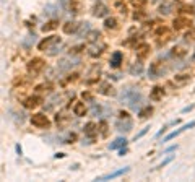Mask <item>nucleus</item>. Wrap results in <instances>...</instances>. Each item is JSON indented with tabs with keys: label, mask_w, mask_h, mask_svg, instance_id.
Here are the masks:
<instances>
[{
	"label": "nucleus",
	"mask_w": 195,
	"mask_h": 182,
	"mask_svg": "<svg viewBox=\"0 0 195 182\" xmlns=\"http://www.w3.org/2000/svg\"><path fill=\"white\" fill-rule=\"evenodd\" d=\"M104 28L106 29H109V31H117L119 29V21H117V18H106L104 20Z\"/></svg>",
	"instance_id": "20"
},
{
	"label": "nucleus",
	"mask_w": 195,
	"mask_h": 182,
	"mask_svg": "<svg viewBox=\"0 0 195 182\" xmlns=\"http://www.w3.org/2000/svg\"><path fill=\"white\" fill-rule=\"evenodd\" d=\"M29 122H31V125H34L36 128H44V130L50 128V125H52V122L49 120V117H47L46 114H42V112L33 114V116L29 117Z\"/></svg>",
	"instance_id": "1"
},
{
	"label": "nucleus",
	"mask_w": 195,
	"mask_h": 182,
	"mask_svg": "<svg viewBox=\"0 0 195 182\" xmlns=\"http://www.w3.org/2000/svg\"><path fill=\"white\" fill-rule=\"evenodd\" d=\"M57 44H60V37L59 36H49V37H44L39 44H37V50L41 52H46V50H50L52 47H55Z\"/></svg>",
	"instance_id": "4"
},
{
	"label": "nucleus",
	"mask_w": 195,
	"mask_h": 182,
	"mask_svg": "<svg viewBox=\"0 0 195 182\" xmlns=\"http://www.w3.org/2000/svg\"><path fill=\"white\" fill-rule=\"evenodd\" d=\"M164 94H166V91H164V88L159 86V85H156V86L151 88V91H150V99L151 101H161L163 98H164Z\"/></svg>",
	"instance_id": "11"
},
{
	"label": "nucleus",
	"mask_w": 195,
	"mask_h": 182,
	"mask_svg": "<svg viewBox=\"0 0 195 182\" xmlns=\"http://www.w3.org/2000/svg\"><path fill=\"white\" fill-rule=\"evenodd\" d=\"M141 72H143V65H141L140 62H138V63H135L133 67H130V73H132V75H135V73H137V75H140Z\"/></svg>",
	"instance_id": "33"
},
{
	"label": "nucleus",
	"mask_w": 195,
	"mask_h": 182,
	"mask_svg": "<svg viewBox=\"0 0 195 182\" xmlns=\"http://www.w3.org/2000/svg\"><path fill=\"white\" fill-rule=\"evenodd\" d=\"M73 116H76V117L86 116V106H85L83 101H78V103L73 104Z\"/></svg>",
	"instance_id": "18"
},
{
	"label": "nucleus",
	"mask_w": 195,
	"mask_h": 182,
	"mask_svg": "<svg viewBox=\"0 0 195 182\" xmlns=\"http://www.w3.org/2000/svg\"><path fill=\"white\" fill-rule=\"evenodd\" d=\"M119 119H130V114L127 111H121L119 112Z\"/></svg>",
	"instance_id": "41"
},
{
	"label": "nucleus",
	"mask_w": 195,
	"mask_h": 182,
	"mask_svg": "<svg viewBox=\"0 0 195 182\" xmlns=\"http://www.w3.org/2000/svg\"><path fill=\"white\" fill-rule=\"evenodd\" d=\"M72 122V117L63 114V112H57V116H55V124H57L59 128H65L67 125Z\"/></svg>",
	"instance_id": "16"
},
{
	"label": "nucleus",
	"mask_w": 195,
	"mask_h": 182,
	"mask_svg": "<svg viewBox=\"0 0 195 182\" xmlns=\"http://www.w3.org/2000/svg\"><path fill=\"white\" fill-rule=\"evenodd\" d=\"M81 98H83L85 101H90V103L93 101V94L90 91H83V93H81Z\"/></svg>",
	"instance_id": "37"
},
{
	"label": "nucleus",
	"mask_w": 195,
	"mask_h": 182,
	"mask_svg": "<svg viewBox=\"0 0 195 182\" xmlns=\"http://www.w3.org/2000/svg\"><path fill=\"white\" fill-rule=\"evenodd\" d=\"M83 49H85V46H73V47L70 49V52L72 54H80Z\"/></svg>",
	"instance_id": "39"
},
{
	"label": "nucleus",
	"mask_w": 195,
	"mask_h": 182,
	"mask_svg": "<svg viewBox=\"0 0 195 182\" xmlns=\"http://www.w3.org/2000/svg\"><path fill=\"white\" fill-rule=\"evenodd\" d=\"M184 37H185L187 41H195V28H189V31L185 33Z\"/></svg>",
	"instance_id": "36"
},
{
	"label": "nucleus",
	"mask_w": 195,
	"mask_h": 182,
	"mask_svg": "<svg viewBox=\"0 0 195 182\" xmlns=\"http://www.w3.org/2000/svg\"><path fill=\"white\" fill-rule=\"evenodd\" d=\"M98 127H99V133L104 136V138H106V136H107V133H109V125H107V122H106V120H101Z\"/></svg>",
	"instance_id": "31"
},
{
	"label": "nucleus",
	"mask_w": 195,
	"mask_h": 182,
	"mask_svg": "<svg viewBox=\"0 0 195 182\" xmlns=\"http://www.w3.org/2000/svg\"><path fill=\"white\" fill-rule=\"evenodd\" d=\"M116 127H117V130H121V132H129V130H132V120L130 119H127L125 120V124H122L121 120L116 124Z\"/></svg>",
	"instance_id": "28"
},
{
	"label": "nucleus",
	"mask_w": 195,
	"mask_h": 182,
	"mask_svg": "<svg viewBox=\"0 0 195 182\" xmlns=\"http://www.w3.org/2000/svg\"><path fill=\"white\" fill-rule=\"evenodd\" d=\"M172 159H174V156H169V158H166V159H164V161H163L161 164L158 166V168H164V166H166V164H169V163L172 161Z\"/></svg>",
	"instance_id": "42"
},
{
	"label": "nucleus",
	"mask_w": 195,
	"mask_h": 182,
	"mask_svg": "<svg viewBox=\"0 0 195 182\" xmlns=\"http://www.w3.org/2000/svg\"><path fill=\"white\" fill-rule=\"evenodd\" d=\"M122 60H124V54H122L121 50H116L111 57V67L112 68H117V67H121Z\"/></svg>",
	"instance_id": "19"
},
{
	"label": "nucleus",
	"mask_w": 195,
	"mask_h": 182,
	"mask_svg": "<svg viewBox=\"0 0 195 182\" xmlns=\"http://www.w3.org/2000/svg\"><path fill=\"white\" fill-rule=\"evenodd\" d=\"M44 68H46V60L41 57H33L26 63V70L29 75H39Z\"/></svg>",
	"instance_id": "2"
},
{
	"label": "nucleus",
	"mask_w": 195,
	"mask_h": 182,
	"mask_svg": "<svg viewBox=\"0 0 195 182\" xmlns=\"http://www.w3.org/2000/svg\"><path fill=\"white\" fill-rule=\"evenodd\" d=\"M98 93H99V94H104V96H116V88L112 86L111 83L103 81L99 86H98Z\"/></svg>",
	"instance_id": "12"
},
{
	"label": "nucleus",
	"mask_w": 195,
	"mask_h": 182,
	"mask_svg": "<svg viewBox=\"0 0 195 182\" xmlns=\"http://www.w3.org/2000/svg\"><path fill=\"white\" fill-rule=\"evenodd\" d=\"M148 130H150V127H145V128H143V130H141V132H140V133H137V135H135V138H133V141H137V140H140V138H141V136H143V135H145V133H146V132H148Z\"/></svg>",
	"instance_id": "40"
},
{
	"label": "nucleus",
	"mask_w": 195,
	"mask_h": 182,
	"mask_svg": "<svg viewBox=\"0 0 195 182\" xmlns=\"http://www.w3.org/2000/svg\"><path fill=\"white\" fill-rule=\"evenodd\" d=\"M194 108H195V104H192V106H187V108L182 109V112H189V111H192Z\"/></svg>",
	"instance_id": "43"
},
{
	"label": "nucleus",
	"mask_w": 195,
	"mask_h": 182,
	"mask_svg": "<svg viewBox=\"0 0 195 182\" xmlns=\"http://www.w3.org/2000/svg\"><path fill=\"white\" fill-rule=\"evenodd\" d=\"M172 25H174L176 31H182V29L192 28V21H190V18H189V17H177V18H174Z\"/></svg>",
	"instance_id": "7"
},
{
	"label": "nucleus",
	"mask_w": 195,
	"mask_h": 182,
	"mask_svg": "<svg viewBox=\"0 0 195 182\" xmlns=\"http://www.w3.org/2000/svg\"><path fill=\"white\" fill-rule=\"evenodd\" d=\"M86 39H88V42H98L101 39V33L98 29H91V31L86 34Z\"/></svg>",
	"instance_id": "27"
},
{
	"label": "nucleus",
	"mask_w": 195,
	"mask_h": 182,
	"mask_svg": "<svg viewBox=\"0 0 195 182\" xmlns=\"http://www.w3.org/2000/svg\"><path fill=\"white\" fill-rule=\"evenodd\" d=\"M93 15H94L96 18H104V17L109 15V8L103 3V2H98V3L94 5V8H93Z\"/></svg>",
	"instance_id": "14"
},
{
	"label": "nucleus",
	"mask_w": 195,
	"mask_h": 182,
	"mask_svg": "<svg viewBox=\"0 0 195 182\" xmlns=\"http://www.w3.org/2000/svg\"><path fill=\"white\" fill-rule=\"evenodd\" d=\"M179 12L182 13V15H190V17H194L195 7L194 5H181V7H179Z\"/></svg>",
	"instance_id": "30"
},
{
	"label": "nucleus",
	"mask_w": 195,
	"mask_h": 182,
	"mask_svg": "<svg viewBox=\"0 0 195 182\" xmlns=\"http://www.w3.org/2000/svg\"><path fill=\"white\" fill-rule=\"evenodd\" d=\"M146 2H148V0H130V3H132L135 8H143L146 5Z\"/></svg>",
	"instance_id": "35"
},
{
	"label": "nucleus",
	"mask_w": 195,
	"mask_h": 182,
	"mask_svg": "<svg viewBox=\"0 0 195 182\" xmlns=\"http://www.w3.org/2000/svg\"><path fill=\"white\" fill-rule=\"evenodd\" d=\"M73 141H76V133H70V135L63 140V143H73Z\"/></svg>",
	"instance_id": "38"
},
{
	"label": "nucleus",
	"mask_w": 195,
	"mask_h": 182,
	"mask_svg": "<svg viewBox=\"0 0 195 182\" xmlns=\"http://www.w3.org/2000/svg\"><path fill=\"white\" fill-rule=\"evenodd\" d=\"M166 72H167V67H164V62L156 60V62H153L151 65H150L148 77H150V78H159V77H163Z\"/></svg>",
	"instance_id": "3"
},
{
	"label": "nucleus",
	"mask_w": 195,
	"mask_h": 182,
	"mask_svg": "<svg viewBox=\"0 0 195 182\" xmlns=\"http://www.w3.org/2000/svg\"><path fill=\"white\" fill-rule=\"evenodd\" d=\"M59 28V20H49L46 25H42V33H49V31H54Z\"/></svg>",
	"instance_id": "21"
},
{
	"label": "nucleus",
	"mask_w": 195,
	"mask_h": 182,
	"mask_svg": "<svg viewBox=\"0 0 195 182\" xmlns=\"http://www.w3.org/2000/svg\"><path fill=\"white\" fill-rule=\"evenodd\" d=\"M125 145H127V140L122 138V136H119V138H116V140L109 145V148H111V150H119V148H124Z\"/></svg>",
	"instance_id": "25"
},
{
	"label": "nucleus",
	"mask_w": 195,
	"mask_h": 182,
	"mask_svg": "<svg viewBox=\"0 0 195 182\" xmlns=\"http://www.w3.org/2000/svg\"><path fill=\"white\" fill-rule=\"evenodd\" d=\"M41 104H42V98L39 94L29 96V98H26V99L23 101V106H25L26 109H36V108H39Z\"/></svg>",
	"instance_id": "9"
},
{
	"label": "nucleus",
	"mask_w": 195,
	"mask_h": 182,
	"mask_svg": "<svg viewBox=\"0 0 195 182\" xmlns=\"http://www.w3.org/2000/svg\"><path fill=\"white\" fill-rule=\"evenodd\" d=\"M129 171H130L129 166H127V168H121V169L114 171V172H109V174H106V176H101V177H98L96 181H111V179H116V177H119V176H122V174L129 172Z\"/></svg>",
	"instance_id": "15"
},
{
	"label": "nucleus",
	"mask_w": 195,
	"mask_h": 182,
	"mask_svg": "<svg viewBox=\"0 0 195 182\" xmlns=\"http://www.w3.org/2000/svg\"><path fill=\"white\" fill-rule=\"evenodd\" d=\"M81 10H83V3H81V0H70V12L72 13L78 15Z\"/></svg>",
	"instance_id": "23"
},
{
	"label": "nucleus",
	"mask_w": 195,
	"mask_h": 182,
	"mask_svg": "<svg viewBox=\"0 0 195 182\" xmlns=\"http://www.w3.org/2000/svg\"><path fill=\"white\" fill-rule=\"evenodd\" d=\"M185 54H187L185 49H184V47H181V46H176V47H172V50H171V55H172V57H176V59H182Z\"/></svg>",
	"instance_id": "29"
},
{
	"label": "nucleus",
	"mask_w": 195,
	"mask_h": 182,
	"mask_svg": "<svg viewBox=\"0 0 195 182\" xmlns=\"http://www.w3.org/2000/svg\"><path fill=\"white\" fill-rule=\"evenodd\" d=\"M154 37H156V41L159 44H166L167 41H171V37H172V31H171L167 26L161 25L156 31H154Z\"/></svg>",
	"instance_id": "5"
},
{
	"label": "nucleus",
	"mask_w": 195,
	"mask_h": 182,
	"mask_svg": "<svg viewBox=\"0 0 195 182\" xmlns=\"http://www.w3.org/2000/svg\"><path fill=\"white\" fill-rule=\"evenodd\" d=\"M62 29H63V33L65 34H75V33H78L80 25L76 23V21H67L65 25L62 26Z\"/></svg>",
	"instance_id": "17"
},
{
	"label": "nucleus",
	"mask_w": 195,
	"mask_h": 182,
	"mask_svg": "<svg viewBox=\"0 0 195 182\" xmlns=\"http://www.w3.org/2000/svg\"><path fill=\"white\" fill-rule=\"evenodd\" d=\"M146 17V13L143 12V8H135V13H133V20H143Z\"/></svg>",
	"instance_id": "32"
},
{
	"label": "nucleus",
	"mask_w": 195,
	"mask_h": 182,
	"mask_svg": "<svg viewBox=\"0 0 195 182\" xmlns=\"http://www.w3.org/2000/svg\"><path fill=\"white\" fill-rule=\"evenodd\" d=\"M135 54H137V57L140 60L150 57V54H151V46L148 42H140V44L135 46Z\"/></svg>",
	"instance_id": "6"
},
{
	"label": "nucleus",
	"mask_w": 195,
	"mask_h": 182,
	"mask_svg": "<svg viewBox=\"0 0 195 182\" xmlns=\"http://www.w3.org/2000/svg\"><path fill=\"white\" fill-rule=\"evenodd\" d=\"M17 151H18V154H21V146L20 145H17Z\"/></svg>",
	"instance_id": "44"
},
{
	"label": "nucleus",
	"mask_w": 195,
	"mask_h": 182,
	"mask_svg": "<svg viewBox=\"0 0 195 182\" xmlns=\"http://www.w3.org/2000/svg\"><path fill=\"white\" fill-rule=\"evenodd\" d=\"M190 80H192V75L190 73H177L172 78V83H174L177 88H184L185 85H189L190 83Z\"/></svg>",
	"instance_id": "8"
},
{
	"label": "nucleus",
	"mask_w": 195,
	"mask_h": 182,
	"mask_svg": "<svg viewBox=\"0 0 195 182\" xmlns=\"http://www.w3.org/2000/svg\"><path fill=\"white\" fill-rule=\"evenodd\" d=\"M151 114H153V108L151 106H145V108H141L138 111V117L140 119H148V117H151Z\"/></svg>",
	"instance_id": "26"
},
{
	"label": "nucleus",
	"mask_w": 195,
	"mask_h": 182,
	"mask_svg": "<svg viewBox=\"0 0 195 182\" xmlns=\"http://www.w3.org/2000/svg\"><path fill=\"white\" fill-rule=\"evenodd\" d=\"M78 77L80 75L76 73V72H75V73H72V75H68V78H65L62 81V85H68V83H73V81H76V80H78Z\"/></svg>",
	"instance_id": "34"
},
{
	"label": "nucleus",
	"mask_w": 195,
	"mask_h": 182,
	"mask_svg": "<svg viewBox=\"0 0 195 182\" xmlns=\"http://www.w3.org/2000/svg\"><path fill=\"white\" fill-rule=\"evenodd\" d=\"M34 90H36L37 93H52L54 85H52V83H41V85H37Z\"/></svg>",
	"instance_id": "24"
},
{
	"label": "nucleus",
	"mask_w": 195,
	"mask_h": 182,
	"mask_svg": "<svg viewBox=\"0 0 195 182\" xmlns=\"http://www.w3.org/2000/svg\"><path fill=\"white\" fill-rule=\"evenodd\" d=\"M114 8L121 13V15H127V12H129V7H127V3H125L124 0H116Z\"/></svg>",
	"instance_id": "22"
},
{
	"label": "nucleus",
	"mask_w": 195,
	"mask_h": 182,
	"mask_svg": "<svg viewBox=\"0 0 195 182\" xmlns=\"http://www.w3.org/2000/svg\"><path fill=\"white\" fill-rule=\"evenodd\" d=\"M192 127H195V120H192V122H189V124H185V125H182V127H179L177 130H174L172 133H169L167 136H164V140L163 141H171L172 138H176V136H179L181 133H184L185 130H189V128H192Z\"/></svg>",
	"instance_id": "10"
},
{
	"label": "nucleus",
	"mask_w": 195,
	"mask_h": 182,
	"mask_svg": "<svg viewBox=\"0 0 195 182\" xmlns=\"http://www.w3.org/2000/svg\"><path fill=\"white\" fill-rule=\"evenodd\" d=\"M83 132H85V135H86L88 138H94V136L99 133V127H98L94 122H86L85 127H83Z\"/></svg>",
	"instance_id": "13"
},
{
	"label": "nucleus",
	"mask_w": 195,
	"mask_h": 182,
	"mask_svg": "<svg viewBox=\"0 0 195 182\" xmlns=\"http://www.w3.org/2000/svg\"><path fill=\"white\" fill-rule=\"evenodd\" d=\"M177 2H184V0H177Z\"/></svg>",
	"instance_id": "45"
}]
</instances>
